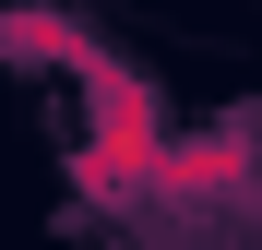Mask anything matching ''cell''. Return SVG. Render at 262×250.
<instances>
[{"instance_id":"obj_1","label":"cell","mask_w":262,"mask_h":250,"mask_svg":"<svg viewBox=\"0 0 262 250\" xmlns=\"http://www.w3.org/2000/svg\"><path fill=\"white\" fill-rule=\"evenodd\" d=\"M96 83V143H83V191L96 202H131V191H155V107H143V83L131 72H83Z\"/></svg>"},{"instance_id":"obj_3","label":"cell","mask_w":262,"mask_h":250,"mask_svg":"<svg viewBox=\"0 0 262 250\" xmlns=\"http://www.w3.org/2000/svg\"><path fill=\"white\" fill-rule=\"evenodd\" d=\"M0 36H12V48H36V60H60V72H96V48H83V36H72L60 12H12Z\"/></svg>"},{"instance_id":"obj_2","label":"cell","mask_w":262,"mask_h":250,"mask_svg":"<svg viewBox=\"0 0 262 250\" xmlns=\"http://www.w3.org/2000/svg\"><path fill=\"white\" fill-rule=\"evenodd\" d=\"M155 191H167V202H238V191H250V143H238V131L155 143Z\"/></svg>"}]
</instances>
